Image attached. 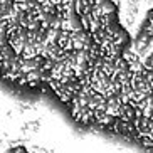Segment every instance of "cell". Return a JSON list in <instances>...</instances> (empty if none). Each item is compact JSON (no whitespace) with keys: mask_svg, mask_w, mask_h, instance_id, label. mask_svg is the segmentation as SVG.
I'll list each match as a JSON object with an SVG mask.
<instances>
[{"mask_svg":"<svg viewBox=\"0 0 153 153\" xmlns=\"http://www.w3.org/2000/svg\"><path fill=\"white\" fill-rule=\"evenodd\" d=\"M27 42H29L27 29L17 27V29L9 32V44L12 45V49H14L17 54H22V51H24V47L27 45Z\"/></svg>","mask_w":153,"mask_h":153,"instance_id":"6da1fadb","label":"cell"},{"mask_svg":"<svg viewBox=\"0 0 153 153\" xmlns=\"http://www.w3.org/2000/svg\"><path fill=\"white\" fill-rule=\"evenodd\" d=\"M143 66H145L146 71H152V69H153V54L146 56V57L143 59Z\"/></svg>","mask_w":153,"mask_h":153,"instance_id":"7a4b0ae2","label":"cell"},{"mask_svg":"<svg viewBox=\"0 0 153 153\" xmlns=\"http://www.w3.org/2000/svg\"><path fill=\"white\" fill-rule=\"evenodd\" d=\"M146 77H148V81L152 82V86H153V69L152 71H146Z\"/></svg>","mask_w":153,"mask_h":153,"instance_id":"3957f363","label":"cell"}]
</instances>
